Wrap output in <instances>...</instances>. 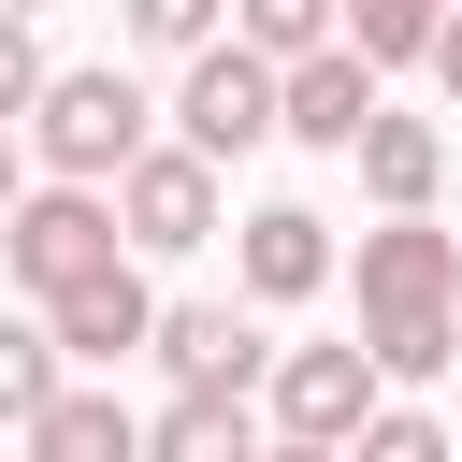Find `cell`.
I'll use <instances>...</instances> for the list:
<instances>
[{
	"instance_id": "cell-1",
	"label": "cell",
	"mask_w": 462,
	"mask_h": 462,
	"mask_svg": "<svg viewBox=\"0 0 462 462\" xmlns=\"http://www.w3.org/2000/svg\"><path fill=\"white\" fill-rule=\"evenodd\" d=\"M346 303H361V346L390 375H448L462 361V231L433 217H375L346 245Z\"/></svg>"
},
{
	"instance_id": "cell-2",
	"label": "cell",
	"mask_w": 462,
	"mask_h": 462,
	"mask_svg": "<svg viewBox=\"0 0 462 462\" xmlns=\"http://www.w3.org/2000/svg\"><path fill=\"white\" fill-rule=\"evenodd\" d=\"M144 144H159V101H144L116 58H101V72H58V87L29 101V159H43V173H72V188H116Z\"/></svg>"
},
{
	"instance_id": "cell-3",
	"label": "cell",
	"mask_w": 462,
	"mask_h": 462,
	"mask_svg": "<svg viewBox=\"0 0 462 462\" xmlns=\"http://www.w3.org/2000/svg\"><path fill=\"white\" fill-rule=\"evenodd\" d=\"M173 130H188L202 159H260V144H289V58H260L245 29L202 43L188 87H173Z\"/></svg>"
},
{
	"instance_id": "cell-4",
	"label": "cell",
	"mask_w": 462,
	"mask_h": 462,
	"mask_svg": "<svg viewBox=\"0 0 462 462\" xmlns=\"http://www.w3.org/2000/svg\"><path fill=\"white\" fill-rule=\"evenodd\" d=\"M0 260H14V289H29V303H58V289H87L101 260H130V217H116V188H72V173H43V188L14 202Z\"/></svg>"
},
{
	"instance_id": "cell-5",
	"label": "cell",
	"mask_w": 462,
	"mask_h": 462,
	"mask_svg": "<svg viewBox=\"0 0 462 462\" xmlns=\"http://www.w3.org/2000/svg\"><path fill=\"white\" fill-rule=\"evenodd\" d=\"M217 173H231V159H202L188 130H173V144H144V159L116 173V217H130V245H144V260H188V245H217Z\"/></svg>"
},
{
	"instance_id": "cell-6",
	"label": "cell",
	"mask_w": 462,
	"mask_h": 462,
	"mask_svg": "<svg viewBox=\"0 0 462 462\" xmlns=\"http://www.w3.org/2000/svg\"><path fill=\"white\" fill-rule=\"evenodd\" d=\"M375 404H390V361H375V346H289V361H274V433L361 448Z\"/></svg>"
},
{
	"instance_id": "cell-7",
	"label": "cell",
	"mask_w": 462,
	"mask_h": 462,
	"mask_svg": "<svg viewBox=\"0 0 462 462\" xmlns=\"http://www.w3.org/2000/svg\"><path fill=\"white\" fill-rule=\"evenodd\" d=\"M390 116V72L361 58V43H318V58H289V144H318V159H361V130Z\"/></svg>"
},
{
	"instance_id": "cell-8",
	"label": "cell",
	"mask_w": 462,
	"mask_h": 462,
	"mask_svg": "<svg viewBox=\"0 0 462 462\" xmlns=\"http://www.w3.org/2000/svg\"><path fill=\"white\" fill-rule=\"evenodd\" d=\"M173 390H274V361L289 346H260V318H231V303H159V346H144Z\"/></svg>"
},
{
	"instance_id": "cell-9",
	"label": "cell",
	"mask_w": 462,
	"mask_h": 462,
	"mask_svg": "<svg viewBox=\"0 0 462 462\" xmlns=\"http://www.w3.org/2000/svg\"><path fill=\"white\" fill-rule=\"evenodd\" d=\"M130 260H144V245H130ZM130 260H101L87 289H58V303H43V318H58V346H72V361H101V375L159 346V289H144Z\"/></svg>"
},
{
	"instance_id": "cell-10",
	"label": "cell",
	"mask_w": 462,
	"mask_h": 462,
	"mask_svg": "<svg viewBox=\"0 0 462 462\" xmlns=\"http://www.w3.org/2000/svg\"><path fill=\"white\" fill-rule=\"evenodd\" d=\"M231 274H245V303H318L332 289V217L318 202H260L245 245H231Z\"/></svg>"
},
{
	"instance_id": "cell-11",
	"label": "cell",
	"mask_w": 462,
	"mask_h": 462,
	"mask_svg": "<svg viewBox=\"0 0 462 462\" xmlns=\"http://www.w3.org/2000/svg\"><path fill=\"white\" fill-rule=\"evenodd\" d=\"M346 173H361L375 217H433V188H448V130H433V116H375Z\"/></svg>"
},
{
	"instance_id": "cell-12",
	"label": "cell",
	"mask_w": 462,
	"mask_h": 462,
	"mask_svg": "<svg viewBox=\"0 0 462 462\" xmlns=\"http://www.w3.org/2000/svg\"><path fill=\"white\" fill-rule=\"evenodd\" d=\"M14 448H29V462H144V448H159V419H130L116 390H58Z\"/></svg>"
},
{
	"instance_id": "cell-13",
	"label": "cell",
	"mask_w": 462,
	"mask_h": 462,
	"mask_svg": "<svg viewBox=\"0 0 462 462\" xmlns=\"http://www.w3.org/2000/svg\"><path fill=\"white\" fill-rule=\"evenodd\" d=\"M144 462H274V433L245 419V390H173L159 404V448Z\"/></svg>"
},
{
	"instance_id": "cell-14",
	"label": "cell",
	"mask_w": 462,
	"mask_h": 462,
	"mask_svg": "<svg viewBox=\"0 0 462 462\" xmlns=\"http://www.w3.org/2000/svg\"><path fill=\"white\" fill-rule=\"evenodd\" d=\"M58 361H72V346H58V318H43V303H29V318H14V332H0V419H14V433H29V419H43V404H58V390H72V375H58Z\"/></svg>"
},
{
	"instance_id": "cell-15",
	"label": "cell",
	"mask_w": 462,
	"mask_h": 462,
	"mask_svg": "<svg viewBox=\"0 0 462 462\" xmlns=\"http://www.w3.org/2000/svg\"><path fill=\"white\" fill-rule=\"evenodd\" d=\"M231 29L260 58H318V43H346V0H231Z\"/></svg>"
},
{
	"instance_id": "cell-16",
	"label": "cell",
	"mask_w": 462,
	"mask_h": 462,
	"mask_svg": "<svg viewBox=\"0 0 462 462\" xmlns=\"http://www.w3.org/2000/svg\"><path fill=\"white\" fill-rule=\"evenodd\" d=\"M433 29H448V0H346V43H361L375 72H404V58H433Z\"/></svg>"
},
{
	"instance_id": "cell-17",
	"label": "cell",
	"mask_w": 462,
	"mask_h": 462,
	"mask_svg": "<svg viewBox=\"0 0 462 462\" xmlns=\"http://www.w3.org/2000/svg\"><path fill=\"white\" fill-rule=\"evenodd\" d=\"M116 14H130V43H159V58H202V43H231V29H217L231 0H116Z\"/></svg>"
},
{
	"instance_id": "cell-18",
	"label": "cell",
	"mask_w": 462,
	"mask_h": 462,
	"mask_svg": "<svg viewBox=\"0 0 462 462\" xmlns=\"http://www.w3.org/2000/svg\"><path fill=\"white\" fill-rule=\"evenodd\" d=\"M346 462H462V448H448V419H419V404H375V433H361Z\"/></svg>"
},
{
	"instance_id": "cell-19",
	"label": "cell",
	"mask_w": 462,
	"mask_h": 462,
	"mask_svg": "<svg viewBox=\"0 0 462 462\" xmlns=\"http://www.w3.org/2000/svg\"><path fill=\"white\" fill-rule=\"evenodd\" d=\"M433 87L462 101V0H448V29H433Z\"/></svg>"
},
{
	"instance_id": "cell-20",
	"label": "cell",
	"mask_w": 462,
	"mask_h": 462,
	"mask_svg": "<svg viewBox=\"0 0 462 462\" xmlns=\"http://www.w3.org/2000/svg\"><path fill=\"white\" fill-rule=\"evenodd\" d=\"M274 462H346V448H318V433H274Z\"/></svg>"
},
{
	"instance_id": "cell-21",
	"label": "cell",
	"mask_w": 462,
	"mask_h": 462,
	"mask_svg": "<svg viewBox=\"0 0 462 462\" xmlns=\"http://www.w3.org/2000/svg\"><path fill=\"white\" fill-rule=\"evenodd\" d=\"M0 14H43V0H0Z\"/></svg>"
}]
</instances>
